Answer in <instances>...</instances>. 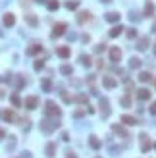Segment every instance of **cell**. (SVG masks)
I'll return each instance as SVG.
<instances>
[{
    "label": "cell",
    "instance_id": "cell-22",
    "mask_svg": "<svg viewBox=\"0 0 156 158\" xmlns=\"http://www.w3.org/2000/svg\"><path fill=\"white\" fill-rule=\"evenodd\" d=\"M89 19H91L89 12H83V14H79V23H85V21H89Z\"/></svg>",
    "mask_w": 156,
    "mask_h": 158
},
{
    "label": "cell",
    "instance_id": "cell-10",
    "mask_svg": "<svg viewBox=\"0 0 156 158\" xmlns=\"http://www.w3.org/2000/svg\"><path fill=\"white\" fill-rule=\"evenodd\" d=\"M110 58H112V62H119V58H122V52H119L118 48H112V50H110Z\"/></svg>",
    "mask_w": 156,
    "mask_h": 158
},
{
    "label": "cell",
    "instance_id": "cell-27",
    "mask_svg": "<svg viewBox=\"0 0 156 158\" xmlns=\"http://www.w3.org/2000/svg\"><path fill=\"white\" fill-rule=\"evenodd\" d=\"M145 12H147V15H152V12H154V4H147V6H145Z\"/></svg>",
    "mask_w": 156,
    "mask_h": 158
},
{
    "label": "cell",
    "instance_id": "cell-12",
    "mask_svg": "<svg viewBox=\"0 0 156 158\" xmlns=\"http://www.w3.org/2000/svg\"><path fill=\"white\" fill-rule=\"evenodd\" d=\"M70 48H67V46H60L58 48V56H62V58H70Z\"/></svg>",
    "mask_w": 156,
    "mask_h": 158
},
{
    "label": "cell",
    "instance_id": "cell-6",
    "mask_svg": "<svg viewBox=\"0 0 156 158\" xmlns=\"http://www.w3.org/2000/svg\"><path fill=\"white\" fill-rule=\"evenodd\" d=\"M0 118H2L4 122H14V120H15V114L12 112V110H2V112H0Z\"/></svg>",
    "mask_w": 156,
    "mask_h": 158
},
{
    "label": "cell",
    "instance_id": "cell-17",
    "mask_svg": "<svg viewBox=\"0 0 156 158\" xmlns=\"http://www.w3.org/2000/svg\"><path fill=\"white\" fill-rule=\"evenodd\" d=\"M100 110H104V116L110 114V110H108V100H106V98H102V100H100Z\"/></svg>",
    "mask_w": 156,
    "mask_h": 158
},
{
    "label": "cell",
    "instance_id": "cell-23",
    "mask_svg": "<svg viewBox=\"0 0 156 158\" xmlns=\"http://www.w3.org/2000/svg\"><path fill=\"white\" fill-rule=\"evenodd\" d=\"M25 19H27V23H29V25H33V27H35V25H37V18H35V15L27 14V15H25Z\"/></svg>",
    "mask_w": 156,
    "mask_h": 158
},
{
    "label": "cell",
    "instance_id": "cell-36",
    "mask_svg": "<svg viewBox=\"0 0 156 158\" xmlns=\"http://www.w3.org/2000/svg\"><path fill=\"white\" fill-rule=\"evenodd\" d=\"M66 158H77L75 154H73V152H71V150H67V154H66Z\"/></svg>",
    "mask_w": 156,
    "mask_h": 158
},
{
    "label": "cell",
    "instance_id": "cell-8",
    "mask_svg": "<svg viewBox=\"0 0 156 158\" xmlns=\"http://www.w3.org/2000/svg\"><path fill=\"white\" fill-rule=\"evenodd\" d=\"M64 31H66V23H58V25H54L52 35H54V37H60V35H64Z\"/></svg>",
    "mask_w": 156,
    "mask_h": 158
},
{
    "label": "cell",
    "instance_id": "cell-18",
    "mask_svg": "<svg viewBox=\"0 0 156 158\" xmlns=\"http://www.w3.org/2000/svg\"><path fill=\"white\" fill-rule=\"evenodd\" d=\"M60 71L64 73V75H71V73H73V67H71V66H62Z\"/></svg>",
    "mask_w": 156,
    "mask_h": 158
},
{
    "label": "cell",
    "instance_id": "cell-28",
    "mask_svg": "<svg viewBox=\"0 0 156 158\" xmlns=\"http://www.w3.org/2000/svg\"><path fill=\"white\" fill-rule=\"evenodd\" d=\"M75 102H83V104H85V102H89V98H87L85 94H77V97H75Z\"/></svg>",
    "mask_w": 156,
    "mask_h": 158
},
{
    "label": "cell",
    "instance_id": "cell-7",
    "mask_svg": "<svg viewBox=\"0 0 156 158\" xmlns=\"http://www.w3.org/2000/svg\"><path fill=\"white\" fill-rule=\"evenodd\" d=\"M137 98H139V100H148V98H150V91H148V89H139V91H137Z\"/></svg>",
    "mask_w": 156,
    "mask_h": 158
},
{
    "label": "cell",
    "instance_id": "cell-31",
    "mask_svg": "<svg viewBox=\"0 0 156 158\" xmlns=\"http://www.w3.org/2000/svg\"><path fill=\"white\" fill-rule=\"evenodd\" d=\"M81 64H83V66H91V58L83 54V56H81Z\"/></svg>",
    "mask_w": 156,
    "mask_h": 158
},
{
    "label": "cell",
    "instance_id": "cell-3",
    "mask_svg": "<svg viewBox=\"0 0 156 158\" xmlns=\"http://www.w3.org/2000/svg\"><path fill=\"white\" fill-rule=\"evenodd\" d=\"M102 83H104V87H106V89H114V87L118 85V81L112 75H104L102 77Z\"/></svg>",
    "mask_w": 156,
    "mask_h": 158
},
{
    "label": "cell",
    "instance_id": "cell-37",
    "mask_svg": "<svg viewBox=\"0 0 156 158\" xmlns=\"http://www.w3.org/2000/svg\"><path fill=\"white\" fill-rule=\"evenodd\" d=\"M83 114H85V112H83V110H77V112H75V118H81Z\"/></svg>",
    "mask_w": 156,
    "mask_h": 158
},
{
    "label": "cell",
    "instance_id": "cell-42",
    "mask_svg": "<svg viewBox=\"0 0 156 158\" xmlns=\"http://www.w3.org/2000/svg\"><path fill=\"white\" fill-rule=\"evenodd\" d=\"M154 149H156V145H154Z\"/></svg>",
    "mask_w": 156,
    "mask_h": 158
},
{
    "label": "cell",
    "instance_id": "cell-13",
    "mask_svg": "<svg viewBox=\"0 0 156 158\" xmlns=\"http://www.w3.org/2000/svg\"><path fill=\"white\" fill-rule=\"evenodd\" d=\"M46 154H48V156H54V154H56V145H54V143H48V145H46Z\"/></svg>",
    "mask_w": 156,
    "mask_h": 158
},
{
    "label": "cell",
    "instance_id": "cell-29",
    "mask_svg": "<svg viewBox=\"0 0 156 158\" xmlns=\"http://www.w3.org/2000/svg\"><path fill=\"white\" fill-rule=\"evenodd\" d=\"M122 29H123V27H119V25H118V27H114V29L110 31V37H118L119 33H122Z\"/></svg>",
    "mask_w": 156,
    "mask_h": 158
},
{
    "label": "cell",
    "instance_id": "cell-19",
    "mask_svg": "<svg viewBox=\"0 0 156 158\" xmlns=\"http://www.w3.org/2000/svg\"><path fill=\"white\" fill-rule=\"evenodd\" d=\"M37 52H41V44H33L27 48V54H37Z\"/></svg>",
    "mask_w": 156,
    "mask_h": 158
},
{
    "label": "cell",
    "instance_id": "cell-24",
    "mask_svg": "<svg viewBox=\"0 0 156 158\" xmlns=\"http://www.w3.org/2000/svg\"><path fill=\"white\" fill-rule=\"evenodd\" d=\"M106 19H108V21H118V19H119V14H116V12H110V14L106 15Z\"/></svg>",
    "mask_w": 156,
    "mask_h": 158
},
{
    "label": "cell",
    "instance_id": "cell-16",
    "mask_svg": "<svg viewBox=\"0 0 156 158\" xmlns=\"http://www.w3.org/2000/svg\"><path fill=\"white\" fill-rule=\"evenodd\" d=\"M41 87H43V89H44V91H46V93H48V91H50V89H52V83H50V79H43V81H41Z\"/></svg>",
    "mask_w": 156,
    "mask_h": 158
},
{
    "label": "cell",
    "instance_id": "cell-35",
    "mask_svg": "<svg viewBox=\"0 0 156 158\" xmlns=\"http://www.w3.org/2000/svg\"><path fill=\"white\" fill-rule=\"evenodd\" d=\"M150 114H154V116H156V100L150 104Z\"/></svg>",
    "mask_w": 156,
    "mask_h": 158
},
{
    "label": "cell",
    "instance_id": "cell-11",
    "mask_svg": "<svg viewBox=\"0 0 156 158\" xmlns=\"http://www.w3.org/2000/svg\"><path fill=\"white\" fill-rule=\"evenodd\" d=\"M122 122L125 125H135V123H137V120H135L133 116H122Z\"/></svg>",
    "mask_w": 156,
    "mask_h": 158
},
{
    "label": "cell",
    "instance_id": "cell-2",
    "mask_svg": "<svg viewBox=\"0 0 156 158\" xmlns=\"http://www.w3.org/2000/svg\"><path fill=\"white\" fill-rule=\"evenodd\" d=\"M58 122H50V120H43V122H41V129L44 131V133H52V131H54L56 127H58Z\"/></svg>",
    "mask_w": 156,
    "mask_h": 158
},
{
    "label": "cell",
    "instance_id": "cell-30",
    "mask_svg": "<svg viewBox=\"0 0 156 158\" xmlns=\"http://www.w3.org/2000/svg\"><path fill=\"white\" fill-rule=\"evenodd\" d=\"M77 4H79V2H75V0L71 2V0H70V2H66V8H67V10H75V8H77Z\"/></svg>",
    "mask_w": 156,
    "mask_h": 158
},
{
    "label": "cell",
    "instance_id": "cell-32",
    "mask_svg": "<svg viewBox=\"0 0 156 158\" xmlns=\"http://www.w3.org/2000/svg\"><path fill=\"white\" fill-rule=\"evenodd\" d=\"M122 104H123L125 108H127V106H131V100H129V97H123V98H122Z\"/></svg>",
    "mask_w": 156,
    "mask_h": 158
},
{
    "label": "cell",
    "instance_id": "cell-21",
    "mask_svg": "<svg viewBox=\"0 0 156 158\" xmlns=\"http://www.w3.org/2000/svg\"><path fill=\"white\" fill-rule=\"evenodd\" d=\"M129 66H131L133 70H137V67H141V60H139V58H131V62H129Z\"/></svg>",
    "mask_w": 156,
    "mask_h": 158
},
{
    "label": "cell",
    "instance_id": "cell-41",
    "mask_svg": "<svg viewBox=\"0 0 156 158\" xmlns=\"http://www.w3.org/2000/svg\"><path fill=\"white\" fill-rule=\"evenodd\" d=\"M154 31H156V23H154Z\"/></svg>",
    "mask_w": 156,
    "mask_h": 158
},
{
    "label": "cell",
    "instance_id": "cell-14",
    "mask_svg": "<svg viewBox=\"0 0 156 158\" xmlns=\"http://www.w3.org/2000/svg\"><path fill=\"white\" fill-rule=\"evenodd\" d=\"M89 145L93 149H100V141H98L96 137H89Z\"/></svg>",
    "mask_w": 156,
    "mask_h": 158
},
{
    "label": "cell",
    "instance_id": "cell-33",
    "mask_svg": "<svg viewBox=\"0 0 156 158\" xmlns=\"http://www.w3.org/2000/svg\"><path fill=\"white\" fill-rule=\"evenodd\" d=\"M147 43H148L147 39H141V44H139V50H145V48H147Z\"/></svg>",
    "mask_w": 156,
    "mask_h": 158
},
{
    "label": "cell",
    "instance_id": "cell-9",
    "mask_svg": "<svg viewBox=\"0 0 156 158\" xmlns=\"http://www.w3.org/2000/svg\"><path fill=\"white\" fill-rule=\"evenodd\" d=\"M14 23H15L14 14H4V25H6V27H12Z\"/></svg>",
    "mask_w": 156,
    "mask_h": 158
},
{
    "label": "cell",
    "instance_id": "cell-34",
    "mask_svg": "<svg viewBox=\"0 0 156 158\" xmlns=\"http://www.w3.org/2000/svg\"><path fill=\"white\" fill-rule=\"evenodd\" d=\"M43 66H44V62H43V60H37V62H35V70H41Z\"/></svg>",
    "mask_w": 156,
    "mask_h": 158
},
{
    "label": "cell",
    "instance_id": "cell-40",
    "mask_svg": "<svg viewBox=\"0 0 156 158\" xmlns=\"http://www.w3.org/2000/svg\"><path fill=\"white\" fill-rule=\"evenodd\" d=\"M154 54H156V46H154Z\"/></svg>",
    "mask_w": 156,
    "mask_h": 158
},
{
    "label": "cell",
    "instance_id": "cell-39",
    "mask_svg": "<svg viewBox=\"0 0 156 158\" xmlns=\"http://www.w3.org/2000/svg\"><path fill=\"white\" fill-rule=\"evenodd\" d=\"M37 2H44V0H37Z\"/></svg>",
    "mask_w": 156,
    "mask_h": 158
},
{
    "label": "cell",
    "instance_id": "cell-15",
    "mask_svg": "<svg viewBox=\"0 0 156 158\" xmlns=\"http://www.w3.org/2000/svg\"><path fill=\"white\" fill-rule=\"evenodd\" d=\"M112 131H114V133H118V135H123V137H127L125 129H123L122 125H114V127H112Z\"/></svg>",
    "mask_w": 156,
    "mask_h": 158
},
{
    "label": "cell",
    "instance_id": "cell-26",
    "mask_svg": "<svg viewBox=\"0 0 156 158\" xmlns=\"http://www.w3.org/2000/svg\"><path fill=\"white\" fill-rule=\"evenodd\" d=\"M58 8H60L58 0H50V2H48V10H58Z\"/></svg>",
    "mask_w": 156,
    "mask_h": 158
},
{
    "label": "cell",
    "instance_id": "cell-4",
    "mask_svg": "<svg viewBox=\"0 0 156 158\" xmlns=\"http://www.w3.org/2000/svg\"><path fill=\"white\" fill-rule=\"evenodd\" d=\"M150 146H152L150 139L143 133V135H141V150H143V152H148V150H150Z\"/></svg>",
    "mask_w": 156,
    "mask_h": 158
},
{
    "label": "cell",
    "instance_id": "cell-38",
    "mask_svg": "<svg viewBox=\"0 0 156 158\" xmlns=\"http://www.w3.org/2000/svg\"><path fill=\"white\" fill-rule=\"evenodd\" d=\"M4 135H6V133H4V129H2V127H0V139H2V137H4Z\"/></svg>",
    "mask_w": 156,
    "mask_h": 158
},
{
    "label": "cell",
    "instance_id": "cell-25",
    "mask_svg": "<svg viewBox=\"0 0 156 158\" xmlns=\"http://www.w3.org/2000/svg\"><path fill=\"white\" fill-rule=\"evenodd\" d=\"M12 104L14 106H21V98H19L18 94H12Z\"/></svg>",
    "mask_w": 156,
    "mask_h": 158
},
{
    "label": "cell",
    "instance_id": "cell-20",
    "mask_svg": "<svg viewBox=\"0 0 156 158\" xmlns=\"http://www.w3.org/2000/svg\"><path fill=\"white\" fill-rule=\"evenodd\" d=\"M139 79H141V81H143V83H147V81H150V79H152V75H150V73H148V71H143V73H141V75H139Z\"/></svg>",
    "mask_w": 156,
    "mask_h": 158
},
{
    "label": "cell",
    "instance_id": "cell-5",
    "mask_svg": "<svg viewBox=\"0 0 156 158\" xmlns=\"http://www.w3.org/2000/svg\"><path fill=\"white\" fill-rule=\"evenodd\" d=\"M23 104H25L29 110H35V108H37V104H39V98H37V97H27Z\"/></svg>",
    "mask_w": 156,
    "mask_h": 158
},
{
    "label": "cell",
    "instance_id": "cell-1",
    "mask_svg": "<svg viewBox=\"0 0 156 158\" xmlns=\"http://www.w3.org/2000/svg\"><path fill=\"white\" fill-rule=\"evenodd\" d=\"M44 110H46V114H48V116H52V118H58V116L62 114V110H60L58 106H56V102H52V100L46 102Z\"/></svg>",
    "mask_w": 156,
    "mask_h": 158
}]
</instances>
